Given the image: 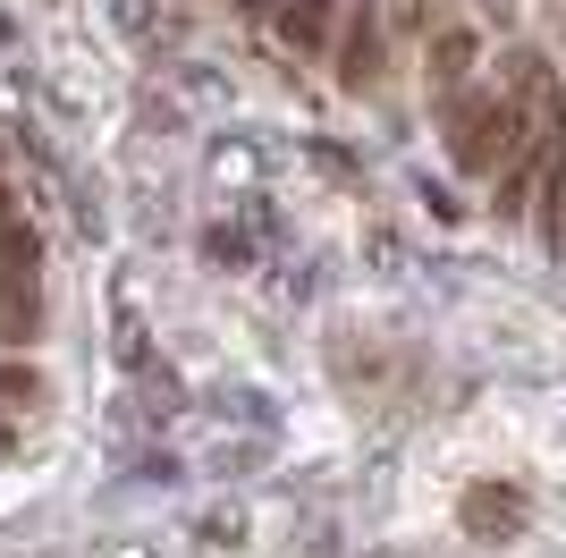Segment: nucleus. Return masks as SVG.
Returning <instances> with one entry per match:
<instances>
[{"mask_svg": "<svg viewBox=\"0 0 566 558\" xmlns=\"http://www.w3.org/2000/svg\"><path fill=\"white\" fill-rule=\"evenodd\" d=\"M440 136H449V153L473 169V178H499V169L516 162L524 144H533V118L507 102V93H449V118H440Z\"/></svg>", "mask_w": 566, "mask_h": 558, "instance_id": "1", "label": "nucleus"}, {"mask_svg": "<svg viewBox=\"0 0 566 558\" xmlns=\"http://www.w3.org/2000/svg\"><path fill=\"white\" fill-rule=\"evenodd\" d=\"M507 102H516L524 118H533V136H558L566 127V102H558V76L542 69V60H516L507 69Z\"/></svg>", "mask_w": 566, "mask_h": 558, "instance_id": "2", "label": "nucleus"}, {"mask_svg": "<svg viewBox=\"0 0 566 558\" xmlns=\"http://www.w3.org/2000/svg\"><path fill=\"white\" fill-rule=\"evenodd\" d=\"M338 76H347V85H373V76H380V18H373V9H355L347 43H338Z\"/></svg>", "mask_w": 566, "mask_h": 558, "instance_id": "3", "label": "nucleus"}, {"mask_svg": "<svg viewBox=\"0 0 566 558\" xmlns=\"http://www.w3.org/2000/svg\"><path fill=\"white\" fill-rule=\"evenodd\" d=\"M280 34L296 51H322L331 43V0H280Z\"/></svg>", "mask_w": 566, "mask_h": 558, "instance_id": "4", "label": "nucleus"}, {"mask_svg": "<svg viewBox=\"0 0 566 558\" xmlns=\"http://www.w3.org/2000/svg\"><path fill=\"white\" fill-rule=\"evenodd\" d=\"M473 60H482V43H473V34H465V25H449V34H440V43H431V76H440V85H465V76H473Z\"/></svg>", "mask_w": 566, "mask_h": 558, "instance_id": "5", "label": "nucleus"}, {"mask_svg": "<svg viewBox=\"0 0 566 558\" xmlns=\"http://www.w3.org/2000/svg\"><path fill=\"white\" fill-rule=\"evenodd\" d=\"M25 330H34V279L0 271V339H25Z\"/></svg>", "mask_w": 566, "mask_h": 558, "instance_id": "6", "label": "nucleus"}, {"mask_svg": "<svg viewBox=\"0 0 566 558\" xmlns=\"http://www.w3.org/2000/svg\"><path fill=\"white\" fill-rule=\"evenodd\" d=\"M0 271H25V279H34V229L0 220Z\"/></svg>", "mask_w": 566, "mask_h": 558, "instance_id": "7", "label": "nucleus"}, {"mask_svg": "<svg viewBox=\"0 0 566 558\" xmlns=\"http://www.w3.org/2000/svg\"><path fill=\"white\" fill-rule=\"evenodd\" d=\"M34 390H43V381H34V372H18V364L0 372V406H34Z\"/></svg>", "mask_w": 566, "mask_h": 558, "instance_id": "8", "label": "nucleus"}, {"mask_svg": "<svg viewBox=\"0 0 566 558\" xmlns=\"http://www.w3.org/2000/svg\"><path fill=\"white\" fill-rule=\"evenodd\" d=\"M0 220H9V186H0Z\"/></svg>", "mask_w": 566, "mask_h": 558, "instance_id": "9", "label": "nucleus"}]
</instances>
